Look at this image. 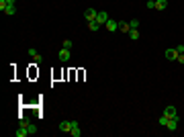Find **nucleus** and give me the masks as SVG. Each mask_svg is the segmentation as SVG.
<instances>
[{"mask_svg":"<svg viewBox=\"0 0 184 137\" xmlns=\"http://www.w3.org/2000/svg\"><path fill=\"white\" fill-rule=\"evenodd\" d=\"M57 57H60V62H68L70 59V49H61L60 53H57Z\"/></svg>","mask_w":184,"mask_h":137,"instance_id":"nucleus-8","label":"nucleus"},{"mask_svg":"<svg viewBox=\"0 0 184 137\" xmlns=\"http://www.w3.org/2000/svg\"><path fill=\"white\" fill-rule=\"evenodd\" d=\"M88 29H90V31H100V25H98V23H96V21H92V23H88Z\"/></svg>","mask_w":184,"mask_h":137,"instance_id":"nucleus-16","label":"nucleus"},{"mask_svg":"<svg viewBox=\"0 0 184 137\" xmlns=\"http://www.w3.org/2000/svg\"><path fill=\"white\" fill-rule=\"evenodd\" d=\"M168 121H170V117H168V115H162L160 119H157V123L162 125V127H166V125H168Z\"/></svg>","mask_w":184,"mask_h":137,"instance_id":"nucleus-15","label":"nucleus"},{"mask_svg":"<svg viewBox=\"0 0 184 137\" xmlns=\"http://www.w3.org/2000/svg\"><path fill=\"white\" fill-rule=\"evenodd\" d=\"M27 53L31 55V57H33V59H35V62H37V63H41V62H43V57H41V55L37 53V51H35V49H29Z\"/></svg>","mask_w":184,"mask_h":137,"instance_id":"nucleus-10","label":"nucleus"},{"mask_svg":"<svg viewBox=\"0 0 184 137\" xmlns=\"http://www.w3.org/2000/svg\"><path fill=\"white\" fill-rule=\"evenodd\" d=\"M164 115H168L170 117V119H180V115H178V110H176V106H166V109H164Z\"/></svg>","mask_w":184,"mask_h":137,"instance_id":"nucleus-2","label":"nucleus"},{"mask_svg":"<svg viewBox=\"0 0 184 137\" xmlns=\"http://www.w3.org/2000/svg\"><path fill=\"white\" fill-rule=\"evenodd\" d=\"M129 27H131V29H137V27H139V21H137V19L129 21Z\"/></svg>","mask_w":184,"mask_h":137,"instance_id":"nucleus-19","label":"nucleus"},{"mask_svg":"<svg viewBox=\"0 0 184 137\" xmlns=\"http://www.w3.org/2000/svg\"><path fill=\"white\" fill-rule=\"evenodd\" d=\"M104 29H106V31H110V33H115L117 29H119V23H117L115 19H109V21H106V25H104Z\"/></svg>","mask_w":184,"mask_h":137,"instance_id":"nucleus-5","label":"nucleus"},{"mask_svg":"<svg viewBox=\"0 0 184 137\" xmlns=\"http://www.w3.org/2000/svg\"><path fill=\"white\" fill-rule=\"evenodd\" d=\"M176 57H178V51H176V47H174V49H168V51H166V59H168V62H174Z\"/></svg>","mask_w":184,"mask_h":137,"instance_id":"nucleus-6","label":"nucleus"},{"mask_svg":"<svg viewBox=\"0 0 184 137\" xmlns=\"http://www.w3.org/2000/svg\"><path fill=\"white\" fill-rule=\"evenodd\" d=\"M156 8L157 10H166L168 8V0H156Z\"/></svg>","mask_w":184,"mask_h":137,"instance_id":"nucleus-11","label":"nucleus"},{"mask_svg":"<svg viewBox=\"0 0 184 137\" xmlns=\"http://www.w3.org/2000/svg\"><path fill=\"white\" fill-rule=\"evenodd\" d=\"M6 6H8V2H6V0H0V10H4Z\"/></svg>","mask_w":184,"mask_h":137,"instance_id":"nucleus-21","label":"nucleus"},{"mask_svg":"<svg viewBox=\"0 0 184 137\" xmlns=\"http://www.w3.org/2000/svg\"><path fill=\"white\" fill-rule=\"evenodd\" d=\"M176 51L178 53H184V45H176Z\"/></svg>","mask_w":184,"mask_h":137,"instance_id":"nucleus-22","label":"nucleus"},{"mask_svg":"<svg viewBox=\"0 0 184 137\" xmlns=\"http://www.w3.org/2000/svg\"><path fill=\"white\" fill-rule=\"evenodd\" d=\"M61 47H63V49H72V41H70V39H66V41L61 43Z\"/></svg>","mask_w":184,"mask_h":137,"instance_id":"nucleus-18","label":"nucleus"},{"mask_svg":"<svg viewBox=\"0 0 184 137\" xmlns=\"http://www.w3.org/2000/svg\"><path fill=\"white\" fill-rule=\"evenodd\" d=\"M27 129H29V135H37V125L29 123V125H27Z\"/></svg>","mask_w":184,"mask_h":137,"instance_id":"nucleus-17","label":"nucleus"},{"mask_svg":"<svg viewBox=\"0 0 184 137\" xmlns=\"http://www.w3.org/2000/svg\"><path fill=\"white\" fill-rule=\"evenodd\" d=\"M96 10L94 8H86V13H84V16H86V23H92V21H96Z\"/></svg>","mask_w":184,"mask_h":137,"instance_id":"nucleus-4","label":"nucleus"},{"mask_svg":"<svg viewBox=\"0 0 184 137\" xmlns=\"http://www.w3.org/2000/svg\"><path fill=\"white\" fill-rule=\"evenodd\" d=\"M119 31H121V33H129V31H131L129 23H127V21H119Z\"/></svg>","mask_w":184,"mask_h":137,"instance_id":"nucleus-9","label":"nucleus"},{"mask_svg":"<svg viewBox=\"0 0 184 137\" xmlns=\"http://www.w3.org/2000/svg\"><path fill=\"white\" fill-rule=\"evenodd\" d=\"M70 135H72V137H80V135H82V129H80V125H76L74 129L70 131Z\"/></svg>","mask_w":184,"mask_h":137,"instance_id":"nucleus-14","label":"nucleus"},{"mask_svg":"<svg viewBox=\"0 0 184 137\" xmlns=\"http://www.w3.org/2000/svg\"><path fill=\"white\" fill-rule=\"evenodd\" d=\"M8 4H10V6H16V0H6Z\"/></svg>","mask_w":184,"mask_h":137,"instance_id":"nucleus-24","label":"nucleus"},{"mask_svg":"<svg viewBox=\"0 0 184 137\" xmlns=\"http://www.w3.org/2000/svg\"><path fill=\"white\" fill-rule=\"evenodd\" d=\"M127 35H129V39H133V41H137V39H139V31H137V29H131Z\"/></svg>","mask_w":184,"mask_h":137,"instance_id":"nucleus-13","label":"nucleus"},{"mask_svg":"<svg viewBox=\"0 0 184 137\" xmlns=\"http://www.w3.org/2000/svg\"><path fill=\"white\" fill-rule=\"evenodd\" d=\"M178 121H180V119H170L168 125H166V129H168V131H176L178 129Z\"/></svg>","mask_w":184,"mask_h":137,"instance_id":"nucleus-7","label":"nucleus"},{"mask_svg":"<svg viewBox=\"0 0 184 137\" xmlns=\"http://www.w3.org/2000/svg\"><path fill=\"white\" fill-rule=\"evenodd\" d=\"M76 125H78V121H74V119H70V121H61V123H60V131H63V133H70V131L74 129Z\"/></svg>","mask_w":184,"mask_h":137,"instance_id":"nucleus-1","label":"nucleus"},{"mask_svg":"<svg viewBox=\"0 0 184 137\" xmlns=\"http://www.w3.org/2000/svg\"><path fill=\"white\" fill-rule=\"evenodd\" d=\"M109 19H110V16H109V13H104V10L96 14V23H98L100 27H102V25H106V21H109Z\"/></svg>","mask_w":184,"mask_h":137,"instance_id":"nucleus-3","label":"nucleus"},{"mask_svg":"<svg viewBox=\"0 0 184 137\" xmlns=\"http://www.w3.org/2000/svg\"><path fill=\"white\" fill-rule=\"evenodd\" d=\"M2 13L6 14V16H13V14H16V6H10V4H8V6L4 8V10H2Z\"/></svg>","mask_w":184,"mask_h":137,"instance_id":"nucleus-12","label":"nucleus"},{"mask_svg":"<svg viewBox=\"0 0 184 137\" xmlns=\"http://www.w3.org/2000/svg\"><path fill=\"white\" fill-rule=\"evenodd\" d=\"M176 59H178L180 63H184V53H178V57H176Z\"/></svg>","mask_w":184,"mask_h":137,"instance_id":"nucleus-23","label":"nucleus"},{"mask_svg":"<svg viewBox=\"0 0 184 137\" xmlns=\"http://www.w3.org/2000/svg\"><path fill=\"white\" fill-rule=\"evenodd\" d=\"M147 8H156V0H147V4H145Z\"/></svg>","mask_w":184,"mask_h":137,"instance_id":"nucleus-20","label":"nucleus"}]
</instances>
